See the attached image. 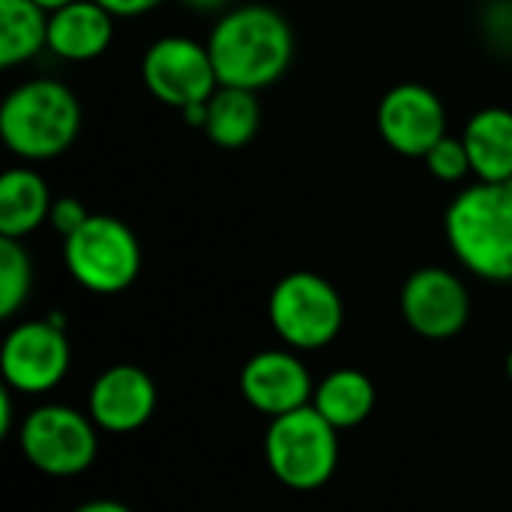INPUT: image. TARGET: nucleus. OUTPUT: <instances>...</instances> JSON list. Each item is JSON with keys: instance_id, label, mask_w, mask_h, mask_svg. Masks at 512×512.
Masks as SVG:
<instances>
[{"instance_id": "1", "label": "nucleus", "mask_w": 512, "mask_h": 512, "mask_svg": "<svg viewBox=\"0 0 512 512\" xmlns=\"http://www.w3.org/2000/svg\"><path fill=\"white\" fill-rule=\"evenodd\" d=\"M207 48L222 87L261 93L288 72L294 60V30L279 9L240 3L216 18Z\"/></svg>"}, {"instance_id": "2", "label": "nucleus", "mask_w": 512, "mask_h": 512, "mask_svg": "<svg viewBox=\"0 0 512 512\" xmlns=\"http://www.w3.org/2000/svg\"><path fill=\"white\" fill-rule=\"evenodd\" d=\"M444 237L471 276L512 285V180L465 186L444 213Z\"/></svg>"}, {"instance_id": "3", "label": "nucleus", "mask_w": 512, "mask_h": 512, "mask_svg": "<svg viewBox=\"0 0 512 512\" xmlns=\"http://www.w3.org/2000/svg\"><path fill=\"white\" fill-rule=\"evenodd\" d=\"M81 102L57 78H27L15 84L0 105L3 147L21 162H48L63 156L81 132Z\"/></svg>"}, {"instance_id": "4", "label": "nucleus", "mask_w": 512, "mask_h": 512, "mask_svg": "<svg viewBox=\"0 0 512 512\" xmlns=\"http://www.w3.org/2000/svg\"><path fill=\"white\" fill-rule=\"evenodd\" d=\"M264 459L282 486L315 492L327 486L339 468V429L312 405L273 417L264 432Z\"/></svg>"}, {"instance_id": "5", "label": "nucleus", "mask_w": 512, "mask_h": 512, "mask_svg": "<svg viewBox=\"0 0 512 512\" xmlns=\"http://www.w3.org/2000/svg\"><path fill=\"white\" fill-rule=\"evenodd\" d=\"M63 264L84 291L114 297L138 279L144 252L126 222L93 213L75 234L63 237Z\"/></svg>"}, {"instance_id": "6", "label": "nucleus", "mask_w": 512, "mask_h": 512, "mask_svg": "<svg viewBox=\"0 0 512 512\" xmlns=\"http://www.w3.org/2000/svg\"><path fill=\"white\" fill-rule=\"evenodd\" d=\"M267 318L291 351H321L342 333L345 303L330 279L312 270L282 276L267 300Z\"/></svg>"}, {"instance_id": "7", "label": "nucleus", "mask_w": 512, "mask_h": 512, "mask_svg": "<svg viewBox=\"0 0 512 512\" xmlns=\"http://www.w3.org/2000/svg\"><path fill=\"white\" fill-rule=\"evenodd\" d=\"M99 426L69 405H39L18 426L24 459L45 477H78L99 456Z\"/></svg>"}, {"instance_id": "8", "label": "nucleus", "mask_w": 512, "mask_h": 512, "mask_svg": "<svg viewBox=\"0 0 512 512\" xmlns=\"http://www.w3.org/2000/svg\"><path fill=\"white\" fill-rule=\"evenodd\" d=\"M141 81L147 93L168 108H189L198 102H210L219 87L216 66L207 42L192 36H159L141 57Z\"/></svg>"}, {"instance_id": "9", "label": "nucleus", "mask_w": 512, "mask_h": 512, "mask_svg": "<svg viewBox=\"0 0 512 512\" xmlns=\"http://www.w3.org/2000/svg\"><path fill=\"white\" fill-rule=\"evenodd\" d=\"M72 366V348L63 327L48 318L15 324L0 348L3 384L21 396L51 393Z\"/></svg>"}, {"instance_id": "10", "label": "nucleus", "mask_w": 512, "mask_h": 512, "mask_svg": "<svg viewBox=\"0 0 512 512\" xmlns=\"http://www.w3.org/2000/svg\"><path fill=\"white\" fill-rule=\"evenodd\" d=\"M399 312L417 336L444 342L465 330L471 318V294L453 270L420 267L399 291Z\"/></svg>"}, {"instance_id": "11", "label": "nucleus", "mask_w": 512, "mask_h": 512, "mask_svg": "<svg viewBox=\"0 0 512 512\" xmlns=\"http://www.w3.org/2000/svg\"><path fill=\"white\" fill-rule=\"evenodd\" d=\"M375 126L393 153L423 159L447 135V108L432 87L405 81L381 96Z\"/></svg>"}, {"instance_id": "12", "label": "nucleus", "mask_w": 512, "mask_h": 512, "mask_svg": "<svg viewBox=\"0 0 512 512\" xmlns=\"http://www.w3.org/2000/svg\"><path fill=\"white\" fill-rule=\"evenodd\" d=\"M243 399L264 417H282L312 405L315 381L291 348H267L246 360L240 372Z\"/></svg>"}, {"instance_id": "13", "label": "nucleus", "mask_w": 512, "mask_h": 512, "mask_svg": "<svg viewBox=\"0 0 512 512\" xmlns=\"http://www.w3.org/2000/svg\"><path fill=\"white\" fill-rule=\"evenodd\" d=\"M156 399V384L141 366L117 363L93 381L87 393V414L102 432L132 435L150 423Z\"/></svg>"}, {"instance_id": "14", "label": "nucleus", "mask_w": 512, "mask_h": 512, "mask_svg": "<svg viewBox=\"0 0 512 512\" xmlns=\"http://www.w3.org/2000/svg\"><path fill=\"white\" fill-rule=\"evenodd\" d=\"M114 15L96 0H72L48 12V51L66 63H90L111 48Z\"/></svg>"}, {"instance_id": "15", "label": "nucleus", "mask_w": 512, "mask_h": 512, "mask_svg": "<svg viewBox=\"0 0 512 512\" xmlns=\"http://www.w3.org/2000/svg\"><path fill=\"white\" fill-rule=\"evenodd\" d=\"M462 141L471 159V174L480 183L512 180V111L501 105L480 108L468 117Z\"/></svg>"}, {"instance_id": "16", "label": "nucleus", "mask_w": 512, "mask_h": 512, "mask_svg": "<svg viewBox=\"0 0 512 512\" xmlns=\"http://www.w3.org/2000/svg\"><path fill=\"white\" fill-rule=\"evenodd\" d=\"M51 204V186L36 168H6L0 174V237H30L48 222Z\"/></svg>"}, {"instance_id": "17", "label": "nucleus", "mask_w": 512, "mask_h": 512, "mask_svg": "<svg viewBox=\"0 0 512 512\" xmlns=\"http://www.w3.org/2000/svg\"><path fill=\"white\" fill-rule=\"evenodd\" d=\"M312 408L339 432L357 429L375 411V384L360 369H333L315 384Z\"/></svg>"}, {"instance_id": "18", "label": "nucleus", "mask_w": 512, "mask_h": 512, "mask_svg": "<svg viewBox=\"0 0 512 512\" xmlns=\"http://www.w3.org/2000/svg\"><path fill=\"white\" fill-rule=\"evenodd\" d=\"M258 129H261L258 93L219 84L207 102V123L201 132L222 150H240V147L252 144Z\"/></svg>"}, {"instance_id": "19", "label": "nucleus", "mask_w": 512, "mask_h": 512, "mask_svg": "<svg viewBox=\"0 0 512 512\" xmlns=\"http://www.w3.org/2000/svg\"><path fill=\"white\" fill-rule=\"evenodd\" d=\"M48 48V12L33 0H0V66L15 69Z\"/></svg>"}, {"instance_id": "20", "label": "nucleus", "mask_w": 512, "mask_h": 512, "mask_svg": "<svg viewBox=\"0 0 512 512\" xmlns=\"http://www.w3.org/2000/svg\"><path fill=\"white\" fill-rule=\"evenodd\" d=\"M33 288V261L21 240L0 237V318L18 315Z\"/></svg>"}, {"instance_id": "21", "label": "nucleus", "mask_w": 512, "mask_h": 512, "mask_svg": "<svg viewBox=\"0 0 512 512\" xmlns=\"http://www.w3.org/2000/svg\"><path fill=\"white\" fill-rule=\"evenodd\" d=\"M429 174L441 183H462L471 174V159L465 150L462 135H444L426 156H423Z\"/></svg>"}, {"instance_id": "22", "label": "nucleus", "mask_w": 512, "mask_h": 512, "mask_svg": "<svg viewBox=\"0 0 512 512\" xmlns=\"http://www.w3.org/2000/svg\"><path fill=\"white\" fill-rule=\"evenodd\" d=\"M90 216H93V213H87V207H84L78 198H69V195H66V198H54L48 222H51V228H54L60 237H69V234H75Z\"/></svg>"}, {"instance_id": "23", "label": "nucleus", "mask_w": 512, "mask_h": 512, "mask_svg": "<svg viewBox=\"0 0 512 512\" xmlns=\"http://www.w3.org/2000/svg\"><path fill=\"white\" fill-rule=\"evenodd\" d=\"M96 3L105 6L114 18H138V15L159 9L165 0H96Z\"/></svg>"}, {"instance_id": "24", "label": "nucleus", "mask_w": 512, "mask_h": 512, "mask_svg": "<svg viewBox=\"0 0 512 512\" xmlns=\"http://www.w3.org/2000/svg\"><path fill=\"white\" fill-rule=\"evenodd\" d=\"M180 3H183L186 9L198 12V15H222V12L231 9L234 0H180Z\"/></svg>"}, {"instance_id": "25", "label": "nucleus", "mask_w": 512, "mask_h": 512, "mask_svg": "<svg viewBox=\"0 0 512 512\" xmlns=\"http://www.w3.org/2000/svg\"><path fill=\"white\" fill-rule=\"evenodd\" d=\"M12 390L3 384V390H0V435L6 438L9 432H12Z\"/></svg>"}, {"instance_id": "26", "label": "nucleus", "mask_w": 512, "mask_h": 512, "mask_svg": "<svg viewBox=\"0 0 512 512\" xmlns=\"http://www.w3.org/2000/svg\"><path fill=\"white\" fill-rule=\"evenodd\" d=\"M180 117H183V123H186V126L204 129V123H207V102H198V105L183 108V111H180Z\"/></svg>"}, {"instance_id": "27", "label": "nucleus", "mask_w": 512, "mask_h": 512, "mask_svg": "<svg viewBox=\"0 0 512 512\" xmlns=\"http://www.w3.org/2000/svg\"><path fill=\"white\" fill-rule=\"evenodd\" d=\"M72 512H132L126 504H120V501H108V498H102V501H87V504H81V507H75Z\"/></svg>"}, {"instance_id": "28", "label": "nucleus", "mask_w": 512, "mask_h": 512, "mask_svg": "<svg viewBox=\"0 0 512 512\" xmlns=\"http://www.w3.org/2000/svg\"><path fill=\"white\" fill-rule=\"evenodd\" d=\"M33 3H39L45 12H54V9H60V6H66V3H72V0H33Z\"/></svg>"}, {"instance_id": "29", "label": "nucleus", "mask_w": 512, "mask_h": 512, "mask_svg": "<svg viewBox=\"0 0 512 512\" xmlns=\"http://www.w3.org/2000/svg\"><path fill=\"white\" fill-rule=\"evenodd\" d=\"M507 375H510V381H512V348H510V354H507Z\"/></svg>"}]
</instances>
